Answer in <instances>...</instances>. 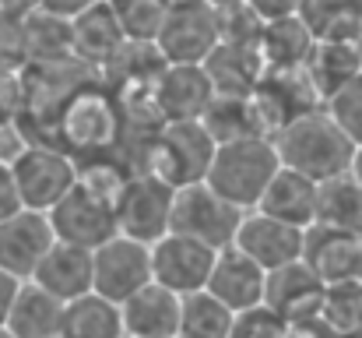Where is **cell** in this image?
I'll return each instance as SVG.
<instances>
[{
	"label": "cell",
	"mask_w": 362,
	"mask_h": 338,
	"mask_svg": "<svg viewBox=\"0 0 362 338\" xmlns=\"http://www.w3.org/2000/svg\"><path fill=\"white\" fill-rule=\"evenodd\" d=\"M274 148H278V159L285 169H296V173L310 176L313 184H327L334 176L352 173V162L359 152L324 106L292 120L285 130H278Z\"/></svg>",
	"instance_id": "1"
},
{
	"label": "cell",
	"mask_w": 362,
	"mask_h": 338,
	"mask_svg": "<svg viewBox=\"0 0 362 338\" xmlns=\"http://www.w3.org/2000/svg\"><path fill=\"white\" fill-rule=\"evenodd\" d=\"M281 159L274 148V137H240L226 141L215 152V162L208 169V187L222 194L240 212H253L267 191V184L278 176Z\"/></svg>",
	"instance_id": "2"
},
{
	"label": "cell",
	"mask_w": 362,
	"mask_h": 338,
	"mask_svg": "<svg viewBox=\"0 0 362 338\" xmlns=\"http://www.w3.org/2000/svg\"><path fill=\"white\" fill-rule=\"evenodd\" d=\"M123 184H106L99 173H81L78 187L49 212V225L60 243L99 250L113 236H120L117 225V194Z\"/></svg>",
	"instance_id": "3"
},
{
	"label": "cell",
	"mask_w": 362,
	"mask_h": 338,
	"mask_svg": "<svg viewBox=\"0 0 362 338\" xmlns=\"http://www.w3.org/2000/svg\"><path fill=\"white\" fill-rule=\"evenodd\" d=\"M215 152H218V141L201 120L158 123L148 145V173L165 180L173 191H183L208 180Z\"/></svg>",
	"instance_id": "4"
},
{
	"label": "cell",
	"mask_w": 362,
	"mask_h": 338,
	"mask_svg": "<svg viewBox=\"0 0 362 338\" xmlns=\"http://www.w3.org/2000/svg\"><path fill=\"white\" fill-rule=\"evenodd\" d=\"M11 169H14L21 205L42 215H49L81 180L78 162L53 145H25L11 159Z\"/></svg>",
	"instance_id": "5"
},
{
	"label": "cell",
	"mask_w": 362,
	"mask_h": 338,
	"mask_svg": "<svg viewBox=\"0 0 362 338\" xmlns=\"http://www.w3.org/2000/svg\"><path fill=\"white\" fill-rule=\"evenodd\" d=\"M218 46H222L218 11L208 0H173V7L155 35V50L162 53V60L204 67Z\"/></svg>",
	"instance_id": "6"
},
{
	"label": "cell",
	"mask_w": 362,
	"mask_h": 338,
	"mask_svg": "<svg viewBox=\"0 0 362 338\" xmlns=\"http://www.w3.org/2000/svg\"><path fill=\"white\" fill-rule=\"evenodd\" d=\"M246 212L236 205H229L222 194H215L208 184H194L176 191V205H173V225L169 232L176 236H190L211 250H229L240 236V225Z\"/></svg>",
	"instance_id": "7"
},
{
	"label": "cell",
	"mask_w": 362,
	"mask_h": 338,
	"mask_svg": "<svg viewBox=\"0 0 362 338\" xmlns=\"http://www.w3.org/2000/svg\"><path fill=\"white\" fill-rule=\"evenodd\" d=\"M173 205H176V191L165 180H158L148 169L130 173L123 180L120 194H117V225H120V236H130L137 243L155 247L162 236H169Z\"/></svg>",
	"instance_id": "8"
},
{
	"label": "cell",
	"mask_w": 362,
	"mask_h": 338,
	"mask_svg": "<svg viewBox=\"0 0 362 338\" xmlns=\"http://www.w3.org/2000/svg\"><path fill=\"white\" fill-rule=\"evenodd\" d=\"M151 247L137 243L130 236H113L110 243H103L95 250V293L113 300V303H127L134 293H141L144 286H151Z\"/></svg>",
	"instance_id": "9"
},
{
	"label": "cell",
	"mask_w": 362,
	"mask_h": 338,
	"mask_svg": "<svg viewBox=\"0 0 362 338\" xmlns=\"http://www.w3.org/2000/svg\"><path fill=\"white\" fill-rule=\"evenodd\" d=\"M215 257H218V250H211L190 236L169 232L151 247V275L158 286L173 289L176 296H190V293L208 289Z\"/></svg>",
	"instance_id": "10"
},
{
	"label": "cell",
	"mask_w": 362,
	"mask_h": 338,
	"mask_svg": "<svg viewBox=\"0 0 362 338\" xmlns=\"http://www.w3.org/2000/svg\"><path fill=\"white\" fill-rule=\"evenodd\" d=\"M57 232L49 225V215L21 208L18 215L0 222V271L14 275L18 282H32L42 257L53 250Z\"/></svg>",
	"instance_id": "11"
},
{
	"label": "cell",
	"mask_w": 362,
	"mask_h": 338,
	"mask_svg": "<svg viewBox=\"0 0 362 338\" xmlns=\"http://www.w3.org/2000/svg\"><path fill=\"white\" fill-rule=\"evenodd\" d=\"M303 264L327 289L362 282V236L338 232V229H324V225H310L306 229Z\"/></svg>",
	"instance_id": "12"
},
{
	"label": "cell",
	"mask_w": 362,
	"mask_h": 338,
	"mask_svg": "<svg viewBox=\"0 0 362 338\" xmlns=\"http://www.w3.org/2000/svg\"><path fill=\"white\" fill-rule=\"evenodd\" d=\"M211 99H215L211 78L204 67H194V64H165V71L151 85V103L162 116V123L204 120Z\"/></svg>",
	"instance_id": "13"
},
{
	"label": "cell",
	"mask_w": 362,
	"mask_h": 338,
	"mask_svg": "<svg viewBox=\"0 0 362 338\" xmlns=\"http://www.w3.org/2000/svg\"><path fill=\"white\" fill-rule=\"evenodd\" d=\"M246 257H253L264 271H278L288 264L303 261L306 250V229H296L288 222H278L264 212H246V219L240 225L236 243Z\"/></svg>",
	"instance_id": "14"
},
{
	"label": "cell",
	"mask_w": 362,
	"mask_h": 338,
	"mask_svg": "<svg viewBox=\"0 0 362 338\" xmlns=\"http://www.w3.org/2000/svg\"><path fill=\"white\" fill-rule=\"evenodd\" d=\"M208 293L215 300H222L233 314L253 310L267 296V271L253 257H246L240 247H229V250H222L215 257V268H211V278H208Z\"/></svg>",
	"instance_id": "15"
},
{
	"label": "cell",
	"mask_w": 362,
	"mask_h": 338,
	"mask_svg": "<svg viewBox=\"0 0 362 338\" xmlns=\"http://www.w3.org/2000/svg\"><path fill=\"white\" fill-rule=\"evenodd\" d=\"M32 282L39 289H46L49 296H57L60 303L81 300V296L95 293V250L71 247V243H60L57 240L53 250L35 268Z\"/></svg>",
	"instance_id": "16"
},
{
	"label": "cell",
	"mask_w": 362,
	"mask_h": 338,
	"mask_svg": "<svg viewBox=\"0 0 362 338\" xmlns=\"http://www.w3.org/2000/svg\"><path fill=\"white\" fill-rule=\"evenodd\" d=\"M324 300H327V286L303 261L288 264V268H278V271H267V296H264V303L278 317H285V321L306 317L313 310H324Z\"/></svg>",
	"instance_id": "17"
},
{
	"label": "cell",
	"mask_w": 362,
	"mask_h": 338,
	"mask_svg": "<svg viewBox=\"0 0 362 338\" xmlns=\"http://www.w3.org/2000/svg\"><path fill=\"white\" fill-rule=\"evenodd\" d=\"M317 191H320V184H313L310 176L281 166L253 212H264V215L296 225V229H310L317 222Z\"/></svg>",
	"instance_id": "18"
},
{
	"label": "cell",
	"mask_w": 362,
	"mask_h": 338,
	"mask_svg": "<svg viewBox=\"0 0 362 338\" xmlns=\"http://www.w3.org/2000/svg\"><path fill=\"white\" fill-rule=\"evenodd\" d=\"M180 307L183 296L151 282L123 303V328L127 338H158L180 332Z\"/></svg>",
	"instance_id": "19"
},
{
	"label": "cell",
	"mask_w": 362,
	"mask_h": 338,
	"mask_svg": "<svg viewBox=\"0 0 362 338\" xmlns=\"http://www.w3.org/2000/svg\"><path fill=\"white\" fill-rule=\"evenodd\" d=\"M215 96H229V99H253V92L260 89L267 64L260 57V50H246V46H218L208 64H204Z\"/></svg>",
	"instance_id": "20"
},
{
	"label": "cell",
	"mask_w": 362,
	"mask_h": 338,
	"mask_svg": "<svg viewBox=\"0 0 362 338\" xmlns=\"http://www.w3.org/2000/svg\"><path fill=\"white\" fill-rule=\"evenodd\" d=\"M303 71L320 103L327 106L345 85H352L362 74V43H317Z\"/></svg>",
	"instance_id": "21"
},
{
	"label": "cell",
	"mask_w": 362,
	"mask_h": 338,
	"mask_svg": "<svg viewBox=\"0 0 362 338\" xmlns=\"http://www.w3.org/2000/svg\"><path fill=\"white\" fill-rule=\"evenodd\" d=\"M71 39H74V57H81L85 64H113L127 46V35L106 0L71 18Z\"/></svg>",
	"instance_id": "22"
},
{
	"label": "cell",
	"mask_w": 362,
	"mask_h": 338,
	"mask_svg": "<svg viewBox=\"0 0 362 338\" xmlns=\"http://www.w3.org/2000/svg\"><path fill=\"white\" fill-rule=\"evenodd\" d=\"M64 307L67 303H60L57 296H49L35 282H21L14 310L7 317V332L14 338H60Z\"/></svg>",
	"instance_id": "23"
},
{
	"label": "cell",
	"mask_w": 362,
	"mask_h": 338,
	"mask_svg": "<svg viewBox=\"0 0 362 338\" xmlns=\"http://www.w3.org/2000/svg\"><path fill=\"white\" fill-rule=\"evenodd\" d=\"M299 18L317 43H362V0H303Z\"/></svg>",
	"instance_id": "24"
},
{
	"label": "cell",
	"mask_w": 362,
	"mask_h": 338,
	"mask_svg": "<svg viewBox=\"0 0 362 338\" xmlns=\"http://www.w3.org/2000/svg\"><path fill=\"white\" fill-rule=\"evenodd\" d=\"M313 46H317V39L310 35V28L303 25L299 14L267 21L264 35H260V57H264L267 71H303Z\"/></svg>",
	"instance_id": "25"
},
{
	"label": "cell",
	"mask_w": 362,
	"mask_h": 338,
	"mask_svg": "<svg viewBox=\"0 0 362 338\" xmlns=\"http://www.w3.org/2000/svg\"><path fill=\"white\" fill-rule=\"evenodd\" d=\"M60 338H127L123 307L113 303V300H106V296H99V293L71 300L64 307Z\"/></svg>",
	"instance_id": "26"
},
{
	"label": "cell",
	"mask_w": 362,
	"mask_h": 338,
	"mask_svg": "<svg viewBox=\"0 0 362 338\" xmlns=\"http://www.w3.org/2000/svg\"><path fill=\"white\" fill-rule=\"evenodd\" d=\"M313 225L362 236V184L352 173L320 184V191H317V222Z\"/></svg>",
	"instance_id": "27"
},
{
	"label": "cell",
	"mask_w": 362,
	"mask_h": 338,
	"mask_svg": "<svg viewBox=\"0 0 362 338\" xmlns=\"http://www.w3.org/2000/svg\"><path fill=\"white\" fill-rule=\"evenodd\" d=\"M233 321H236V314L222 300H215L208 289H201V293L183 296L176 338H229Z\"/></svg>",
	"instance_id": "28"
},
{
	"label": "cell",
	"mask_w": 362,
	"mask_h": 338,
	"mask_svg": "<svg viewBox=\"0 0 362 338\" xmlns=\"http://www.w3.org/2000/svg\"><path fill=\"white\" fill-rule=\"evenodd\" d=\"M201 123L211 130V137H215L218 145H226V141H240V137H267L264 127H260V116H257L253 99L215 96Z\"/></svg>",
	"instance_id": "29"
},
{
	"label": "cell",
	"mask_w": 362,
	"mask_h": 338,
	"mask_svg": "<svg viewBox=\"0 0 362 338\" xmlns=\"http://www.w3.org/2000/svg\"><path fill=\"white\" fill-rule=\"evenodd\" d=\"M74 57L71 21L57 18L49 11H39L28 18V64L32 60H64Z\"/></svg>",
	"instance_id": "30"
},
{
	"label": "cell",
	"mask_w": 362,
	"mask_h": 338,
	"mask_svg": "<svg viewBox=\"0 0 362 338\" xmlns=\"http://www.w3.org/2000/svg\"><path fill=\"white\" fill-rule=\"evenodd\" d=\"M120 21L127 43H155L173 0H106Z\"/></svg>",
	"instance_id": "31"
},
{
	"label": "cell",
	"mask_w": 362,
	"mask_h": 338,
	"mask_svg": "<svg viewBox=\"0 0 362 338\" xmlns=\"http://www.w3.org/2000/svg\"><path fill=\"white\" fill-rule=\"evenodd\" d=\"M264 18L250 7H226L218 11V28H222V43L226 46H246V50H260V35H264Z\"/></svg>",
	"instance_id": "32"
},
{
	"label": "cell",
	"mask_w": 362,
	"mask_h": 338,
	"mask_svg": "<svg viewBox=\"0 0 362 338\" xmlns=\"http://www.w3.org/2000/svg\"><path fill=\"white\" fill-rule=\"evenodd\" d=\"M324 110L334 116V123L349 134V141L362 148V74L352 81V85H345Z\"/></svg>",
	"instance_id": "33"
},
{
	"label": "cell",
	"mask_w": 362,
	"mask_h": 338,
	"mask_svg": "<svg viewBox=\"0 0 362 338\" xmlns=\"http://www.w3.org/2000/svg\"><path fill=\"white\" fill-rule=\"evenodd\" d=\"M28 64V18L0 14V67L21 71Z\"/></svg>",
	"instance_id": "34"
},
{
	"label": "cell",
	"mask_w": 362,
	"mask_h": 338,
	"mask_svg": "<svg viewBox=\"0 0 362 338\" xmlns=\"http://www.w3.org/2000/svg\"><path fill=\"white\" fill-rule=\"evenodd\" d=\"M229 338H288V321L278 317L267 303L243 310L233 321V335Z\"/></svg>",
	"instance_id": "35"
},
{
	"label": "cell",
	"mask_w": 362,
	"mask_h": 338,
	"mask_svg": "<svg viewBox=\"0 0 362 338\" xmlns=\"http://www.w3.org/2000/svg\"><path fill=\"white\" fill-rule=\"evenodd\" d=\"M21 113H25V81H21V71H4L0 67V130L4 127H14Z\"/></svg>",
	"instance_id": "36"
},
{
	"label": "cell",
	"mask_w": 362,
	"mask_h": 338,
	"mask_svg": "<svg viewBox=\"0 0 362 338\" xmlns=\"http://www.w3.org/2000/svg\"><path fill=\"white\" fill-rule=\"evenodd\" d=\"M25 205H21V194H18V184H14V169H11V159H0V222L18 215Z\"/></svg>",
	"instance_id": "37"
},
{
	"label": "cell",
	"mask_w": 362,
	"mask_h": 338,
	"mask_svg": "<svg viewBox=\"0 0 362 338\" xmlns=\"http://www.w3.org/2000/svg\"><path fill=\"white\" fill-rule=\"evenodd\" d=\"M264 21H278V18H296L303 0H246Z\"/></svg>",
	"instance_id": "38"
},
{
	"label": "cell",
	"mask_w": 362,
	"mask_h": 338,
	"mask_svg": "<svg viewBox=\"0 0 362 338\" xmlns=\"http://www.w3.org/2000/svg\"><path fill=\"white\" fill-rule=\"evenodd\" d=\"M18 289H21V282H18L14 275L0 271V328H7V317H11V310H14Z\"/></svg>",
	"instance_id": "39"
},
{
	"label": "cell",
	"mask_w": 362,
	"mask_h": 338,
	"mask_svg": "<svg viewBox=\"0 0 362 338\" xmlns=\"http://www.w3.org/2000/svg\"><path fill=\"white\" fill-rule=\"evenodd\" d=\"M95 4H103V0H46V7L42 11H49V14H57V18H78V14H85L88 7H95Z\"/></svg>",
	"instance_id": "40"
},
{
	"label": "cell",
	"mask_w": 362,
	"mask_h": 338,
	"mask_svg": "<svg viewBox=\"0 0 362 338\" xmlns=\"http://www.w3.org/2000/svg\"><path fill=\"white\" fill-rule=\"evenodd\" d=\"M46 7V0H0V14H11V18H32Z\"/></svg>",
	"instance_id": "41"
},
{
	"label": "cell",
	"mask_w": 362,
	"mask_h": 338,
	"mask_svg": "<svg viewBox=\"0 0 362 338\" xmlns=\"http://www.w3.org/2000/svg\"><path fill=\"white\" fill-rule=\"evenodd\" d=\"M215 11H226V7H240V4H246V0H208Z\"/></svg>",
	"instance_id": "42"
},
{
	"label": "cell",
	"mask_w": 362,
	"mask_h": 338,
	"mask_svg": "<svg viewBox=\"0 0 362 338\" xmlns=\"http://www.w3.org/2000/svg\"><path fill=\"white\" fill-rule=\"evenodd\" d=\"M352 176H356V180L362 184V148L356 152V162H352Z\"/></svg>",
	"instance_id": "43"
},
{
	"label": "cell",
	"mask_w": 362,
	"mask_h": 338,
	"mask_svg": "<svg viewBox=\"0 0 362 338\" xmlns=\"http://www.w3.org/2000/svg\"><path fill=\"white\" fill-rule=\"evenodd\" d=\"M0 338H14V335H11V332H7V328H0Z\"/></svg>",
	"instance_id": "44"
},
{
	"label": "cell",
	"mask_w": 362,
	"mask_h": 338,
	"mask_svg": "<svg viewBox=\"0 0 362 338\" xmlns=\"http://www.w3.org/2000/svg\"><path fill=\"white\" fill-rule=\"evenodd\" d=\"M158 338H176V335H158Z\"/></svg>",
	"instance_id": "45"
}]
</instances>
